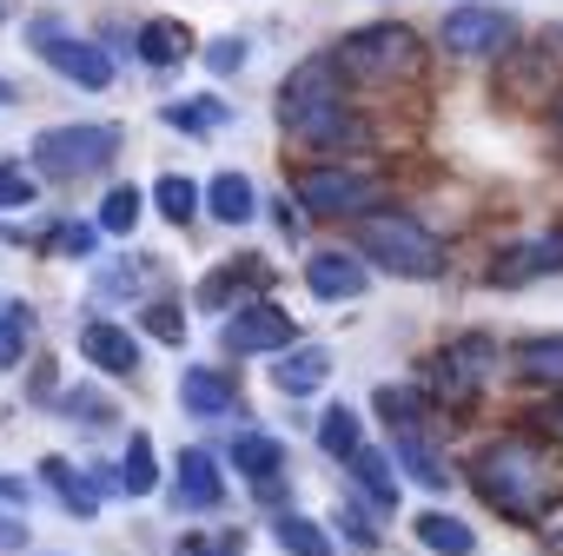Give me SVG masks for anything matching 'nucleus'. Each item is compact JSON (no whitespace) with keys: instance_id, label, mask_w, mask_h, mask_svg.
I'll list each match as a JSON object with an SVG mask.
<instances>
[{"instance_id":"1","label":"nucleus","mask_w":563,"mask_h":556,"mask_svg":"<svg viewBox=\"0 0 563 556\" xmlns=\"http://www.w3.org/2000/svg\"><path fill=\"white\" fill-rule=\"evenodd\" d=\"M471 483H477V497H484L490 510H504V516H517V523H537L543 503H550V464H543L530 444H517V437L484 444V451L471 457Z\"/></svg>"},{"instance_id":"2","label":"nucleus","mask_w":563,"mask_h":556,"mask_svg":"<svg viewBox=\"0 0 563 556\" xmlns=\"http://www.w3.org/2000/svg\"><path fill=\"white\" fill-rule=\"evenodd\" d=\"M358 258H372L378 271H398V278H438L444 238L405 212H372V219H358Z\"/></svg>"},{"instance_id":"3","label":"nucleus","mask_w":563,"mask_h":556,"mask_svg":"<svg viewBox=\"0 0 563 556\" xmlns=\"http://www.w3.org/2000/svg\"><path fill=\"white\" fill-rule=\"evenodd\" d=\"M418 34L411 27H398V21H372V27H352L339 47H332V60H339V74L345 80H405V74H418Z\"/></svg>"},{"instance_id":"4","label":"nucleus","mask_w":563,"mask_h":556,"mask_svg":"<svg viewBox=\"0 0 563 556\" xmlns=\"http://www.w3.org/2000/svg\"><path fill=\"white\" fill-rule=\"evenodd\" d=\"M120 153V133L113 126H47V133H34V166L47 173V179H93V173H107V159Z\"/></svg>"},{"instance_id":"5","label":"nucleus","mask_w":563,"mask_h":556,"mask_svg":"<svg viewBox=\"0 0 563 556\" xmlns=\"http://www.w3.org/2000/svg\"><path fill=\"white\" fill-rule=\"evenodd\" d=\"M339 107H345V74H339L332 54L299 60V67L286 74V87H278V120H286V133H306V126H319V120L339 113Z\"/></svg>"},{"instance_id":"6","label":"nucleus","mask_w":563,"mask_h":556,"mask_svg":"<svg viewBox=\"0 0 563 556\" xmlns=\"http://www.w3.org/2000/svg\"><path fill=\"white\" fill-rule=\"evenodd\" d=\"M385 199V186L372 173H345V166H312L292 179V205L319 212V219H345V212H372Z\"/></svg>"},{"instance_id":"7","label":"nucleus","mask_w":563,"mask_h":556,"mask_svg":"<svg viewBox=\"0 0 563 556\" xmlns=\"http://www.w3.org/2000/svg\"><path fill=\"white\" fill-rule=\"evenodd\" d=\"M27 41L41 47V60H47L60 80H74V87H87V93H107V87H113V60H107L93 41L67 34L60 21H34V27H27Z\"/></svg>"},{"instance_id":"8","label":"nucleus","mask_w":563,"mask_h":556,"mask_svg":"<svg viewBox=\"0 0 563 556\" xmlns=\"http://www.w3.org/2000/svg\"><path fill=\"white\" fill-rule=\"evenodd\" d=\"M219 345L232 358H258V352H286L299 345V325L286 305H272V299H252V305H232L225 325H219Z\"/></svg>"},{"instance_id":"9","label":"nucleus","mask_w":563,"mask_h":556,"mask_svg":"<svg viewBox=\"0 0 563 556\" xmlns=\"http://www.w3.org/2000/svg\"><path fill=\"white\" fill-rule=\"evenodd\" d=\"M510 34H517V21H510L504 8H484V0H471V8H451L444 27H438V41H444L451 54H464V60H490V54H504Z\"/></svg>"},{"instance_id":"10","label":"nucleus","mask_w":563,"mask_h":556,"mask_svg":"<svg viewBox=\"0 0 563 556\" xmlns=\"http://www.w3.org/2000/svg\"><path fill=\"white\" fill-rule=\"evenodd\" d=\"M497 371V345L490 338H457V345H444L438 352V391L451 398V404H464V398H477V385Z\"/></svg>"},{"instance_id":"11","label":"nucleus","mask_w":563,"mask_h":556,"mask_svg":"<svg viewBox=\"0 0 563 556\" xmlns=\"http://www.w3.org/2000/svg\"><path fill=\"white\" fill-rule=\"evenodd\" d=\"M306 286H312V299H325V305H352V299L372 292V265H365L358 252H312V258H306Z\"/></svg>"},{"instance_id":"12","label":"nucleus","mask_w":563,"mask_h":556,"mask_svg":"<svg viewBox=\"0 0 563 556\" xmlns=\"http://www.w3.org/2000/svg\"><path fill=\"white\" fill-rule=\"evenodd\" d=\"M80 358L93 371H107V378H133L140 371V338L126 325H113V319H87L80 325Z\"/></svg>"},{"instance_id":"13","label":"nucleus","mask_w":563,"mask_h":556,"mask_svg":"<svg viewBox=\"0 0 563 556\" xmlns=\"http://www.w3.org/2000/svg\"><path fill=\"white\" fill-rule=\"evenodd\" d=\"M286 464H292V451L278 444V437H265V431H239V437H232V470H239L258 497H278Z\"/></svg>"},{"instance_id":"14","label":"nucleus","mask_w":563,"mask_h":556,"mask_svg":"<svg viewBox=\"0 0 563 556\" xmlns=\"http://www.w3.org/2000/svg\"><path fill=\"white\" fill-rule=\"evenodd\" d=\"M325 378H332V352L325 345H286L278 365H272V391L278 398H312Z\"/></svg>"},{"instance_id":"15","label":"nucleus","mask_w":563,"mask_h":556,"mask_svg":"<svg viewBox=\"0 0 563 556\" xmlns=\"http://www.w3.org/2000/svg\"><path fill=\"white\" fill-rule=\"evenodd\" d=\"M173 503L179 510H219L225 503V477H219V457L212 451H179V483H173Z\"/></svg>"},{"instance_id":"16","label":"nucleus","mask_w":563,"mask_h":556,"mask_svg":"<svg viewBox=\"0 0 563 556\" xmlns=\"http://www.w3.org/2000/svg\"><path fill=\"white\" fill-rule=\"evenodd\" d=\"M391 464H398L411 483H424V490H451V457H438V451H431L424 424H411V431H391Z\"/></svg>"},{"instance_id":"17","label":"nucleus","mask_w":563,"mask_h":556,"mask_svg":"<svg viewBox=\"0 0 563 556\" xmlns=\"http://www.w3.org/2000/svg\"><path fill=\"white\" fill-rule=\"evenodd\" d=\"M179 404H186L192 418H225V411H239V385H232V371L186 365V378H179Z\"/></svg>"},{"instance_id":"18","label":"nucleus","mask_w":563,"mask_h":556,"mask_svg":"<svg viewBox=\"0 0 563 556\" xmlns=\"http://www.w3.org/2000/svg\"><path fill=\"white\" fill-rule=\"evenodd\" d=\"M265 286V258H225L206 286H199V312H232V299L245 305V292Z\"/></svg>"},{"instance_id":"19","label":"nucleus","mask_w":563,"mask_h":556,"mask_svg":"<svg viewBox=\"0 0 563 556\" xmlns=\"http://www.w3.org/2000/svg\"><path fill=\"white\" fill-rule=\"evenodd\" d=\"M199 205H206L219 225H245V219L258 212V192H252L245 173H212V186L199 192Z\"/></svg>"},{"instance_id":"20","label":"nucleus","mask_w":563,"mask_h":556,"mask_svg":"<svg viewBox=\"0 0 563 556\" xmlns=\"http://www.w3.org/2000/svg\"><path fill=\"white\" fill-rule=\"evenodd\" d=\"M192 54H199V41H192L186 21H146V27H140V60H146V67H179V60H192Z\"/></svg>"},{"instance_id":"21","label":"nucleus","mask_w":563,"mask_h":556,"mask_svg":"<svg viewBox=\"0 0 563 556\" xmlns=\"http://www.w3.org/2000/svg\"><path fill=\"white\" fill-rule=\"evenodd\" d=\"M418 543L431 549V556H471L477 549V530L464 523V516H451V510H418Z\"/></svg>"},{"instance_id":"22","label":"nucleus","mask_w":563,"mask_h":556,"mask_svg":"<svg viewBox=\"0 0 563 556\" xmlns=\"http://www.w3.org/2000/svg\"><path fill=\"white\" fill-rule=\"evenodd\" d=\"M345 464H352V483H358L378 510H398V477H391L398 464H391V451H365V444H358Z\"/></svg>"},{"instance_id":"23","label":"nucleus","mask_w":563,"mask_h":556,"mask_svg":"<svg viewBox=\"0 0 563 556\" xmlns=\"http://www.w3.org/2000/svg\"><path fill=\"white\" fill-rule=\"evenodd\" d=\"M543 271H563V232H543V238L517 245L510 258H497V286L504 278H543Z\"/></svg>"},{"instance_id":"24","label":"nucleus","mask_w":563,"mask_h":556,"mask_svg":"<svg viewBox=\"0 0 563 556\" xmlns=\"http://www.w3.org/2000/svg\"><path fill=\"white\" fill-rule=\"evenodd\" d=\"M41 483H47L74 516H93V510H100V490H93V483H87V470H74L67 457H41Z\"/></svg>"},{"instance_id":"25","label":"nucleus","mask_w":563,"mask_h":556,"mask_svg":"<svg viewBox=\"0 0 563 556\" xmlns=\"http://www.w3.org/2000/svg\"><path fill=\"white\" fill-rule=\"evenodd\" d=\"M272 543L286 549V556H339L332 536H325V523H312V516H299V510H286V516L272 523Z\"/></svg>"},{"instance_id":"26","label":"nucleus","mask_w":563,"mask_h":556,"mask_svg":"<svg viewBox=\"0 0 563 556\" xmlns=\"http://www.w3.org/2000/svg\"><path fill=\"white\" fill-rule=\"evenodd\" d=\"M299 140H306V146H319V153H345V146H365L372 133H365V120H358L352 107H339V113H325L319 126H306Z\"/></svg>"},{"instance_id":"27","label":"nucleus","mask_w":563,"mask_h":556,"mask_svg":"<svg viewBox=\"0 0 563 556\" xmlns=\"http://www.w3.org/2000/svg\"><path fill=\"white\" fill-rule=\"evenodd\" d=\"M358 444H365V418H358V411H352V404H332V411H325V418H319V451H325V457H339V464H345V457H352V451H358Z\"/></svg>"},{"instance_id":"28","label":"nucleus","mask_w":563,"mask_h":556,"mask_svg":"<svg viewBox=\"0 0 563 556\" xmlns=\"http://www.w3.org/2000/svg\"><path fill=\"white\" fill-rule=\"evenodd\" d=\"M120 490L126 497H153L159 490V457H153V437L146 431H133V444L120 457Z\"/></svg>"},{"instance_id":"29","label":"nucleus","mask_w":563,"mask_h":556,"mask_svg":"<svg viewBox=\"0 0 563 556\" xmlns=\"http://www.w3.org/2000/svg\"><path fill=\"white\" fill-rule=\"evenodd\" d=\"M159 120H166V126H179V133H219V126L232 120V107H225V100H212V93H199V100H173Z\"/></svg>"},{"instance_id":"30","label":"nucleus","mask_w":563,"mask_h":556,"mask_svg":"<svg viewBox=\"0 0 563 556\" xmlns=\"http://www.w3.org/2000/svg\"><path fill=\"white\" fill-rule=\"evenodd\" d=\"M378 418L391 424V431H411V424H431V404H424V391H411V385H378Z\"/></svg>"},{"instance_id":"31","label":"nucleus","mask_w":563,"mask_h":556,"mask_svg":"<svg viewBox=\"0 0 563 556\" xmlns=\"http://www.w3.org/2000/svg\"><path fill=\"white\" fill-rule=\"evenodd\" d=\"M27 338H34V305L8 299V305H0V371L27 358Z\"/></svg>"},{"instance_id":"32","label":"nucleus","mask_w":563,"mask_h":556,"mask_svg":"<svg viewBox=\"0 0 563 556\" xmlns=\"http://www.w3.org/2000/svg\"><path fill=\"white\" fill-rule=\"evenodd\" d=\"M510 358H517L523 378H537V385H563V338H523Z\"/></svg>"},{"instance_id":"33","label":"nucleus","mask_w":563,"mask_h":556,"mask_svg":"<svg viewBox=\"0 0 563 556\" xmlns=\"http://www.w3.org/2000/svg\"><path fill=\"white\" fill-rule=\"evenodd\" d=\"M60 411H67L74 424H87V431H107V424H120L113 398H107V391H93V385H74V391H60Z\"/></svg>"},{"instance_id":"34","label":"nucleus","mask_w":563,"mask_h":556,"mask_svg":"<svg viewBox=\"0 0 563 556\" xmlns=\"http://www.w3.org/2000/svg\"><path fill=\"white\" fill-rule=\"evenodd\" d=\"M153 205H159V219L186 225V219L199 212V186H192L186 173H166V179H153Z\"/></svg>"},{"instance_id":"35","label":"nucleus","mask_w":563,"mask_h":556,"mask_svg":"<svg viewBox=\"0 0 563 556\" xmlns=\"http://www.w3.org/2000/svg\"><path fill=\"white\" fill-rule=\"evenodd\" d=\"M140 212H146V192H140V186H113V192L100 199V232H133Z\"/></svg>"},{"instance_id":"36","label":"nucleus","mask_w":563,"mask_h":556,"mask_svg":"<svg viewBox=\"0 0 563 556\" xmlns=\"http://www.w3.org/2000/svg\"><path fill=\"white\" fill-rule=\"evenodd\" d=\"M332 530H345L358 556H372V549H378V530H372V516H365L352 497H339V503H332Z\"/></svg>"},{"instance_id":"37","label":"nucleus","mask_w":563,"mask_h":556,"mask_svg":"<svg viewBox=\"0 0 563 556\" xmlns=\"http://www.w3.org/2000/svg\"><path fill=\"white\" fill-rule=\"evenodd\" d=\"M41 199V179L27 173V166H8L0 159V212H21V205H34Z\"/></svg>"},{"instance_id":"38","label":"nucleus","mask_w":563,"mask_h":556,"mask_svg":"<svg viewBox=\"0 0 563 556\" xmlns=\"http://www.w3.org/2000/svg\"><path fill=\"white\" fill-rule=\"evenodd\" d=\"M140 286H146V271H140V258H120L113 271H100V278H93V292H100V299H133Z\"/></svg>"},{"instance_id":"39","label":"nucleus","mask_w":563,"mask_h":556,"mask_svg":"<svg viewBox=\"0 0 563 556\" xmlns=\"http://www.w3.org/2000/svg\"><path fill=\"white\" fill-rule=\"evenodd\" d=\"M140 325H146L159 345H186V312H179V305H146Z\"/></svg>"},{"instance_id":"40","label":"nucleus","mask_w":563,"mask_h":556,"mask_svg":"<svg viewBox=\"0 0 563 556\" xmlns=\"http://www.w3.org/2000/svg\"><path fill=\"white\" fill-rule=\"evenodd\" d=\"M206 67H212V74H239V67H245V41H232V34L212 41V47H206Z\"/></svg>"},{"instance_id":"41","label":"nucleus","mask_w":563,"mask_h":556,"mask_svg":"<svg viewBox=\"0 0 563 556\" xmlns=\"http://www.w3.org/2000/svg\"><path fill=\"white\" fill-rule=\"evenodd\" d=\"M54 245H60V252H74V258H87V252L100 245V225H80V219H74V225H60V232H54Z\"/></svg>"},{"instance_id":"42","label":"nucleus","mask_w":563,"mask_h":556,"mask_svg":"<svg viewBox=\"0 0 563 556\" xmlns=\"http://www.w3.org/2000/svg\"><path fill=\"white\" fill-rule=\"evenodd\" d=\"M186 556H245V536H239V530H225L219 543H199V536H192V543H186Z\"/></svg>"},{"instance_id":"43","label":"nucleus","mask_w":563,"mask_h":556,"mask_svg":"<svg viewBox=\"0 0 563 556\" xmlns=\"http://www.w3.org/2000/svg\"><path fill=\"white\" fill-rule=\"evenodd\" d=\"M27 497H34V483H27V477L0 470V503H8V510H27Z\"/></svg>"},{"instance_id":"44","label":"nucleus","mask_w":563,"mask_h":556,"mask_svg":"<svg viewBox=\"0 0 563 556\" xmlns=\"http://www.w3.org/2000/svg\"><path fill=\"white\" fill-rule=\"evenodd\" d=\"M0 549H27V523L14 510H0Z\"/></svg>"},{"instance_id":"45","label":"nucleus","mask_w":563,"mask_h":556,"mask_svg":"<svg viewBox=\"0 0 563 556\" xmlns=\"http://www.w3.org/2000/svg\"><path fill=\"white\" fill-rule=\"evenodd\" d=\"M87 483H93L100 497H113V490H120V470H113V464H93V470H87Z\"/></svg>"},{"instance_id":"46","label":"nucleus","mask_w":563,"mask_h":556,"mask_svg":"<svg viewBox=\"0 0 563 556\" xmlns=\"http://www.w3.org/2000/svg\"><path fill=\"white\" fill-rule=\"evenodd\" d=\"M272 212H278V232H286V238H299V225H306V212H292V199H278Z\"/></svg>"},{"instance_id":"47","label":"nucleus","mask_w":563,"mask_h":556,"mask_svg":"<svg viewBox=\"0 0 563 556\" xmlns=\"http://www.w3.org/2000/svg\"><path fill=\"white\" fill-rule=\"evenodd\" d=\"M543 424H556V431H563V404H550V411H543Z\"/></svg>"},{"instance_id":"48","label":"nucleus","mask_w":563,"mask_h":556,"mask_svg":"<svg viewBox=\"0 0 563 556\" xmlns=\"http://www.w3.org/2000/svg\"><path fill=\"white\" fill-rule=\"evenodd\" d=\"M0 107H14V87H8V80H0Z\"/></svg>"},{"instance_id":"49","label":"nucleus","mask_w":563,"mask_h":556,"mask_svg":"<svg viewBox=\"0 0 563 556\" xmlns=\"http://www.w3.org/2000/svg\"><path fill=\"white\" fill-rule=\"evenodd\" d=\"M556 126H563V107H556Z\"/></svg>"}]
</instances>
